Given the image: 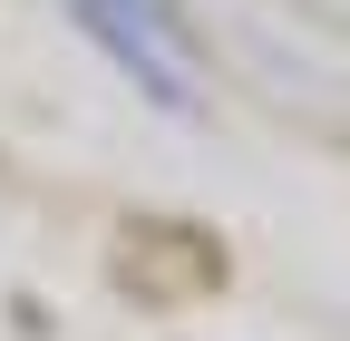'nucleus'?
<instances>
[{
    "mask_svg": "<svg viewBox=\"0 0 350 341\" xmlns=\"http://www.w3.org/2000/svg\"><path fill=\"white\" fill-rule=\"evenodd\" d=\"M68 10L98 29V49L137 78L146 98L195 108V39H185V10H175V0H68Z\"/></svg>",
    "mask_w": 350,
    "mask_h": 341,
    "instance_id": "obj_1",
    "label": "nucleus"
}]
</instances>
